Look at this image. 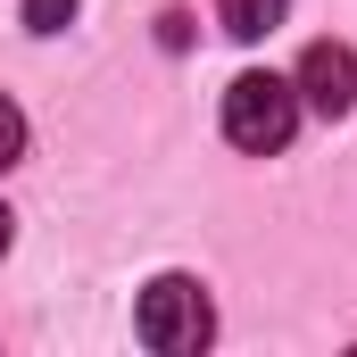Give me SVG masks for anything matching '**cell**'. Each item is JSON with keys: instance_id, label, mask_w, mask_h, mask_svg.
I'll return each instance as SVG.
<instances>
[{"instance_id": "6da1fadb", "label": "cell", "mask_w": 357, "mask_h": 357, "mask_svg": "<svg viewBox=\"0 0 357 357\" xmlns=\"http://www.w3.org/2000/svg\"><path fill=\"white\" fill-rule=\"evenodd\" d=\"M299 133V84L291 75H233L225 84V142L250 150V158H274L282 142Z\"/></svg>"}, {"instance_id": "7a4b0ae2", "label": "cell", "mask_w": 357, "mask_h": 357, "mask_svg": "<svg viewBox=\"0 0 357 357\" xmlns=\"http://www.w3.org/2000/svg\"><path fill=\"white\" fill-rule=\"evenodd\" d=\"M133 333H142L150 349H167V357H191V349H208L216 307H208V291H199L191 274H158V282L142 291V307H133Z\"/></svg>"}, {"instance_id": "3957f363", "label": "cell", "mask_w": 357, "mask_h": 357, "mask_svg": "<svg viewBox=\"0 0 357 357\" xmlns=\"http://www.w3.org/2000/svg\"><path fill=\"white\" fill-rule=\"evenodd\" d=\"M291 84H299V108H316V116H349V108H357V50H349V42H307Z\"/></svg>"}, {"instance_id": "277c9868", "label": "cell", "mask_w": 357, "mask_h": 357, "mask_svg": "<svg viewBox=\"0 0 357 357\" xmlns=\"http://www.w3.org/2000/svg\"><path fill=\"white\" fill-rule=\"evenodd\" d=\"M282 8H291V0H216V25H225L233 42H266L274 25H282Z\"/></svg>"}, {"instance_id": "5b68a950", "label": "cell", "mask_w": 357, "mask_h": 357, "mask_svg": "<svg viewBox=\"0 0 357 357\" xmlns=\"http://www.w3.org/2000/svg\"><path fill=\"white\" fill-rule=\"evenodd\" d=\"M17 158H25V108L0 91V167H17Z\"/></svg>"}, {"instance_id": "8992f818", "label": "cell", "mask_w": 357, "mask_h": 357, "mask_svg": "<svg viewBox=\"0 0 357 357\" xmlns=\"http://www.w3.org/2000/svg\"><path fill=\"white\" fill-rule=\"evenodd\" d=\"M25 25L33 33H67L75 25V0H25Z\"/></svg>"}, {"instance_id": "52a82bcc", "label": "cell", "mask_w": 357, "mask_h": 357, "mask_svg": "<svg viewBox=\"0 0 357 357\" xmlns=\"http://www.w3.org/2000/svg\"><path fill=\"white\" fill-rule=\"evenodd\" d=\"M158 42H167V50H183V42H191V17H183V8H167V17H158Z\"/></svg>"}, {"instance_id": "ba28073f", "label": "cell", "mask_w": 357, "mask_h": 357, "mask_svg": "<svg viewBox=\"0 0 357 357\" xmlns=\"http://www.w3.org/2000/svg\"><path fill=\"white\" fill-rule=\"evenodd\" d=\"M8 241H17V216H8V208H0V258H8Z\"/></svg>"}]
</instances>
